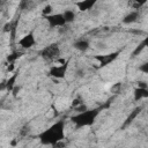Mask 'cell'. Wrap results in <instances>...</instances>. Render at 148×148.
I'll return each mask as SVG.
<instances>
[{
    "label": "cell",
    "mask_w": 148,
    "mask_h": 148,
    "mask_svg": "<svg viewBox=\"0 0 148 148\" xmlns=\"http://www.w3.org/2000/svg\"><path fill=\"white\" fill-rule=\"evenodd\" d=\"M95 5H96V0H82V1L75 2V6L81 12H87V10L91 9Z\"/></svg>",
    "instance_id": "obj_8"
},
{
    "label": "cell",
    "mask_w": 148,
    "mask_h": 148,
    "mask_svg": "<svg viewBox=\"0 0 148 148\" xmlns=\"http://www.w3.org/2000/svg\"><path fill=\"white\" fill-rule=\"evenodd\" d=\"M138 88H148V84L145 81H138Z\"/></svg>",
    "instance_id": "obj_21"
},
{
    "label": "cell",
    "mask_w": 148,
    "mask_h": 148,
    "mask_svg": "<svg viewBox=\"0 0 148 148\" xmlns=\"http://www.w3.org/2000/svg\"><path fill=\"white\" fill-rule=\"evenodd\" d=\"M133 97H134L135 102H138L142 98H147L148 97V88H135L133 91Z\"/></svg>",
    "instance_id": "obj_10"
},
{
    "label": "cell",
    "mask_w": 148,
    "mask_h": 148,
    "mask_svg": "<svg viewBox=\"0 0 148 148\" xmlns=\"http://www.w3.org/2000/svg\"><path fill=\"white\" fill-rule=\"evenodd\" d=\"M67 67H68V62H64L60 66H52L49 69V75L53 79H62L67 72Z\"/></svg>",
    "instance_id": "obj_5"
},
{
    "label": "cell",
    "mask_w": 148,
    "mask_h": 148,
    "mask_svg": "<svg viewBox=\"0 0 148 148\" xmlns=\"http://www.w3.org/2000/svg\"><path fill=\"white\" fill-rule=\"evenodd\" d=\"M142 42H143L145 46H146V47H148V36H147V37H146V38H145V39H143Z\"/></svg>",
    "instance_id": "obj_23"
},
{
    "label": "cell",
    "mask_w": 148,
    "mask_h": 148,
    "mask_svg": "<svg viewBox=\"0 0 148 148\" xmlns=\"http://www.w3.org/2000/svg\"><path fill=\"white\" fill-rule=\"evenodd\" d=\"M38 140L44 146H54L65 139V121L62 119L52 124L49 128L38 134Z\"/></svg>",
    "instance_id": "obj_1"
},
{
    "label": "cell",
    "mask_w": 148,
    "mask_h": 148,
    "mask_svg": "<svg viewBox=\"0 0 148 148\" xmlns=\"http://www.w3.org/2000/svg\"><path fill=\"white\" fill-rule=\"evenodd\" d=\"M145 47H146V46H145V44H143V42H141V43H140V44H139V45H138V46H136V47L134 49V51L132 52V56H133V57H135V56H138L139 53H141V52H142V50H143Z\"/></svg>",
    "instance_id": "obj_17"
},
{
    "label": "cell",
    "mask_w": 148,
    "mask_h": 148,
    "mask_svg": "<svg viewBox=\"0 0 148 148\" xmlns=\"http://www.w3.org/2000/svg\"><path fill=\"white\" fill-rule=\"evenodd\" d=\"M42 14H43V16H49V15H51V14H52V6L46 5V6L43 8Z\"/></svg>",
    "instance_id": "obj_18"
},
{
    "label": "cell",
    "mask_w": 148,
    "mask_h": 148,
    "mask_svg": "<svg viewBox=\"0 0 148 148\" xmlns=\"http://www.w3.org/2000/svg\"><path fill=\"white\" fill-rule=\"evenodd\" d=\"M102 108H95V109H88L83 112L76 113L74 116L71 117L72 123L75 125L76 128H81V127H87V126H91L96 118L98 117L99 112H101Z\"/></svg>",
    "instance_id": "obj_2"
},
{
    "label": "cell",
    "mask_w": 148,
    "mask_h": 148,
    "mask_svg": "<svg viewBox=\"0 0 148 148\" xmlns=\"http://www.w3.org/2000/svg\"><path fill=\"white\" fill-rule=\"evenodd\" d=\"M139 17H140V14H139L138 10L130 12L128 14H126V15L123 17V23H124V24H132V23L136 22Z\"/></svg>",
    "instance_id": "obj_9"
},
{
    "label": "cell",
    "mask_w": 148,
    "mask_h": 148,
    "mask_svg": "<svg viewBox=\"0 0 148 148\" xmlns=\"http://www.w3.org/2000/svg\"><path fill=\"white\" fill-rule=\"evenodd\" d=\"M17 75H18L17 73H14V74H13V75L7 80V81H5V86H6V90H7V91H10V92H12V91H13V89L15 88V86H16V84H15V82H16Z\"/></svg>",
    "instance_id": "obj_13"
},
{
    "label": "cell",
    "mask_w": 148,
    "mask_h": 148,
    "mask_svg": "<svg viewBox=\"0 0 148 148\" xmlns=\"http://www.w3.org/2000/svg\"><path fill=\"white\" fill-rule=\"evenodd\" d=\"M146 3V1H131V2H128V5L133 8V9H140L143 5Z\"/></svg>",
    "instance_id": "obj_16"
},
{
    "label": "cell",
    "mask_w": 148,
    "mask_h": 148,
    "mask_svg": "<svg viewBox=\"0 0 148 148\" xmlns=\"http://www.w3.org/2000/svg\"><path fill=\"white\" fill-rule=\"evenodd\" d=\"M62 15H64V18H65L66 23H72V22H74L75 17H76V14H75L73 10H71V9H66V10L62 13Z\"/></svg>",
    "instance_id": "obj_14"
},
{
    "label": "cell",
    "mask_w": 148,
    "mask_h": 148,
    "mask_svg": "<svg viewBox=\"0 0 148 148\" xmlns=\"http://www.w3.org/2000/svg\"><path fill=\"white\" fill-rule=\"evenodd\" d=\"M73 46H74V49H76V50H79L81 52H84V51H87L89 49V42L86 40V39H79V40L74 42Z\"/></svg>",
    "instance_id": "obj_12"
},
{
    "label": "cell",
    "mask_w": 148,
    "mask_h": 148,
    "mask_svg": "<svg viewBox=\"0 0 148 148\" xmlns=\"http://www.w3.org/2000/svg\"><path fill=\"white\" fill-rule=\"evenodd\" d=\"M44 18L46 20L47 24L50 28H57V27H64L66 23L62 13H57V14H51L49 16H44Z\"/></svg>",
    "instance_id": "obj_4"
},
{
    "label": "cell",
    "mask_w": 148,
    "mask_h": 148,
    "mask_svg": "<svg viewBox=\"0 0 148 148\" xmlns=\"http://www.w3.org/2000/svg\"><path fill=\"white\" fill-rule=\"evenodd\" d=\"M139 71L142 72V73H145V74H148V61H146L142 65H140L139 66Z\"/></svg>",
    "instance_id": "obj_19"
},
{
    "label": "cell",
    "mask_w": 148,
    "mask_h": 148,
    "mask_svg": "<svg viewBox=\"0 0 148 148\" xmlns=\"http://www.w3.org/2000/svg\"><path fill=\"white\" fill-rule=\"evenodd\" d=\"M36 44V39L32 32H29L27 35H24L20 40H18V45L22 49H30Z\"/></svg>",
    "instance_id": "obj_6"
},
{
    "label": "cell",
    "mask_w": 148,
    "mask_h": 148,
    "mask_svg": "<svg viewBox=\"0 0 148 148\" xmlns=\"http://www.w3.org/2000/svg\"><path fill=\"white\" fill-rule=\"evenodd\" d=\"M120 88H121V83H120V82H119V83H117V84H116V86H113V87H112V88H111V90H112V91H113V92H116V94H117V92H119V91H118V90H119V89H120Z\"/></svg>",
    "instance_id": "obj_20"
},
{
    "label": "cell",
    "mask_w": 148,
    "mask_h": 148,
    "mask_svg": "<svg viewBox=\"0 0 148 148\" xmlns=\"http://www.w3.org/2000/svg\"><path fill=\"white\" fill-rule=\"evenodd\" d=\"M40 57L46 60V61H52L57 58H59L60 56V49H59V45L53 43V44H50L47 46H45L42 51H40Z\"/></svg>",
    "instance_id": "obj_3"
},
{
    "label": "cell",
    "mask_w": 148,
    "mask_h": 148,
    "mask_svg": "<svg viewBox=\"0 0 148 148\" xmlns=\"http://www.w3.org/2000/svg\"><path fill=\"white\" fill-rule=\"evenodd\" d=\"M119 52H113V53H109V54H104V56H96L95 59L99 61V66L104 67L106 65H109L110 62H112L117 57H118Z\"/></svg>",
    "instance_id": "obj_7"
},
{
    "label": "cell",
    "mask_w": 148,
    "mask_h": 148,
    "mask_svg": "<svg viewBox=\"0 0 148 148\" xmlns=\"http://www.w3.org/2000/svg\"><path fill=\"white\" fill-rule=\"evenodd\" d=\"M21 54H22L21 52H13V53H10V54L7 57V61L10 62V64H14V61H15L17 58H20Z\"/></svg>",
    "instance_id": "obj_15"
},
{
    "label": "cell",
    "mask_w": 148,
    "mask_h": 148,
    "mask_svg": "<svg viewBox=\"0 0 148 148\" xmlns=\"http://www.w3.org/2000/svg\"><path fill=\"white\" fill-rule=\"evenodd\" d=\"M141 110H142V108L141 106H138V108H135L131 113H130V116L126 118V120H125V123H124V125H123V128H125L126 126H128L130 124H132L133 123V120L138 117V114L141 112Z\"/></svg>",
    "instance_id": "obj_11"
},
{
    "label": "cell",
    "mask_w": 148,
    "mask_h": 148,
    "mask_svg": "<svg viewBox=\"0 0 148 148\" xmlns=\"http://www.w3.org/2000/svg\"><path fill=\"white\" fill-rule=\"evenodd\" d=\"M18 91H20V87H18V86H15V88L13 89V91H12V92H13V95H14V96H16Z\"/></svg>",
    "instance_id": "obj_22"
}]
</instances>
